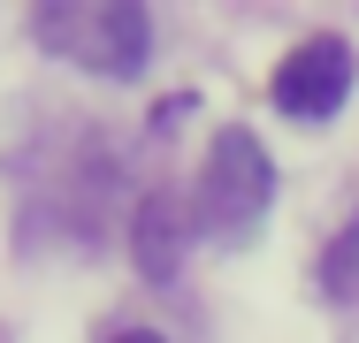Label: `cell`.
Masks as SVG:
<instances>
[{
	"label": "cell",
	"mask_w": 359,
	"mask_h": 343,
	"mask_svg": "<svg viewBox=\"0 0 359 343\" xmlns=\"http://www.w3.org/2000/svg\"><path fill=\"white\" fill-rule=\"evenodd\" d=\"M31 38L92 76H138L153 54V15L130 0H62V8H31Z\"/></svg>",
	"instance_id": "6da1fadb"
},
{
	"label": "cell",
	"mask_w": 359,
	"mask_h": 343,
	"mask_svg": "<svg viewBox=\"0 0 359 343\" xmlns=\"http://www.w3.org/2000/svg\"><path fill=\"white\" fill-rule=\"evenodd\" d=\"M276 199V160L252 130H215L207 145V168H199V229L237 244L260 229V214Z\"/></svg>",
	"instance_id": "7a4b0ae2"
},
{
	"label": "cell",
	"mask_w": 359,
	"mask_h": 343,
	"mask_svg": "<svg viewBox=\"0 0 359 343\" xmlns=\"http://www.w3.org/2000/svg\"><path fill=\"white\" fill-rule=\"evenodd\" d=\"M352 46L344 38H306V46H290L283 69H276V107H283L290 122H329L344 99H352Z\"/></svg>",
	"instance_id": "3957f363"
},
{
	"label": "cell",
	"mask_w": 359,
	"mask_h": 343,
	"mask_svg": "<svg viewBox=\"0 0 359 343\" xmlns=\"http://www.w3.org/2000/svg\"><path fill=\"white\" fill-rule=\"evenodd\" d=\"M176 260H184V206H176V191H153L138 206V267L153 282H168Z\"/></svg>",
	"instance_id": "277c9868"
},
{
	"label": "cell",
	"mask_w": 359,
	"mask_h": 343,
	"mask_svg": "<svg viewBox=\"0 0 359 343\" xmlns=\"http://www.w3.org/2000/svg\"><path fill=\"white\" fill-rule=\"evenodd\" d=\"M321 290H329L337 305H352V298H359V214L329 237V252H321Z\"/></svg>",
	"instance_id": "5b68a950"
},
{
	"label": "cell",
	"mask_w": 359,
	"mask_h": 343,
	"mask_svg": "<svg viewBox=\"0 0 359 343\" xmlns=\"http://www.w3.org/2000/svg\"><path fill=\"white\" fill-rule=\"evenodd\" d=\"M107 343H161L153 328H123V336H107Z\"/></svg>",
	"instance_id": "8992f818"
}]
</instances>
